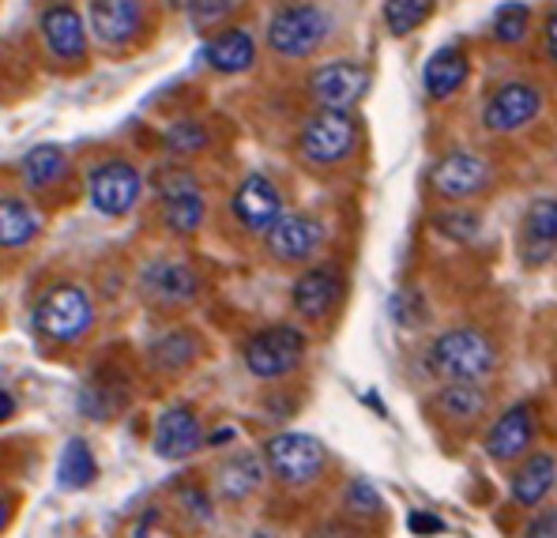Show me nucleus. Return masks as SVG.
I'll return each mask as SVG.
<instances>
[{
	"label": "nucleus",
	"mask_w": 557,
	"mask_h": 538,
	"mask_svg": "<svg viewBox=\"0 0 557 538\" xmlns=\"http://www.w3.org/2000/svg\"><path fill=\"white\" fill-rule=\"evenodd\" d=\"M425 370L448 385H479L497 370V347L479 328H448L425 350Z\"/></svg>",
	"instance_id": "nucleus-1"
},
{
	"label": "nucleus",
	"mask_w": 557,
	"mask_h": 538,
	"mask_svg": "<svg viewBox=\"0 0 557 538\" xmlns=\"http://www.w3.org/2000/svg\"><path fill=\"white\" fill-rule=\"evenodd\" d=\"M327 30H332V20L321 4H286L278 8L268 23V46L272 53L286 57V61H298V57H309L324 46Z\"/></svg>",
	"instance_id": "nucleus-2"
},
{
	"label": "nucleus",
	"mask_w": 557,
	"mask_h": 538,
	"mask_svg": "<svg viewBox=\"0 0 557 538\" xmlns=\"http://www.w3.org/2000/svg\"><path fill=\"white\" fill-rule=\"evenodd\" d=\"M301 358H306V336L294 324H275L245 342V370L260 380L286 377L298 370Z\"/></svg>",
	"instance_id": "nucleus-3"
},
{
	"label": "nucleus",
	"mask_w": 557,
	"mask_h": 538,
	"mask_svg": "<svg viewBox=\"0 0 557 538\" xmlns=\"http://www.w3.org/2000/svg\"><path fill=\"white\" fill-rule=\"evenodd\" d=\"M358 143V125L350 113H339V110H321L301 125L298 133V151L306 162L313 166H335L343 162Z\"/></svg>",
	"instance_id": "nucleus-4"
},
{
	"label": "nucleus",
	"mask_w": 557,
	"mask_h": 538,
	"mask_svg": "<svg viewBox=\"0 0 557 538\" xmlns=\"http://www.w3.org/2000/svg\"><path fill=\"white\" fill-rule=\"evenodd\" d=\"M35 324L46 339L72 342L95 324V305L79 287H53L42 293V301H38Z\"/></svg>",
	"instance_id": "nucleus-5"
},
{
	"label": "nucleus",
	"mask_w": 557,
	"mask_h": 538,
	"mask_svg": "<svg viewBox=\"0 0 557 538\" xmlns=\"http://www.w3.org/2000/svg\"><path fill=\"white\" fill-rule=\"evenodd\" d=\"M324 445L309 434H275L264 445L268 471L286 486H309L324 471Z\"/></svg>",
	"instance_id": "nucleus-6"
},
{
	"label": "nucleus",
	"mask_w": 557,
	"mask_h": 538,
	"mask_svg": "<svg viewBox=\"0 0 557 538\" xmlns=\"http://www.w3.org/2000/svg\"><path fill=\"white\" fill-rule=\"evenodd\" d=\"M139 192H144V177L125 159H110L87 174V196H91V208L98 215H110V218L128 215L136 208Z\"/></svg>",
	"instance_id": "nucleus-7"
},
{
	"label": "nucleus",
	"mask_w": 557,
	"mask_h": 538,
	"mask_svg": "<svg viewBox=\"0 0 557 538\" xmlns=\"http://www.w3.org/2000/svg\"><path fill=\"white\" fill-rule=\"evenodd\" d=\"M543 113V91L531 79H505L497 91H490L482 105V125L486 133H516L531 125Z\"/></svg>",
	"instance_id": "nucleus-8"
},
{
	"label": "nucleus",
	"mask_w": 557,
	"mask_h": 538,
	"mask_svg": "<svg viewBox=\"0 0 557 538\" xmlns=\"http://www.w3.org/2000/svg\"><path fill=\"white\" fill-rule=\"evenodd\" d=\"M159 196H162V223L170 234H196L208 215L200 185L193 182L188 170H162L159 174Z\"/></svg>",
	"instance_id": "nucleus-9"
},
{
	"label": "nucleus",
	"mask_w": 557,
	"mask_h": 538,
	"mask_svg": "<svg viewBox=\"0 0 557 538\" xmlns=\"http://www.w3.org/2000/svg\"><path fill=\"white\" fill-rule=\"evenodd\" d=\"M370 91V72L355 61H332L309 76V95L321 102V110H339L350 113L362 95Z\"/></svg>",
	"instance_id": "nucleus-10"
},
{
	"label": "nucleus",
	"mask_w": 557,
	"mask_h": 538,
	"mask_svg": "<svg viewBox=\"0 0 557 538\" xmlns=\"http://www.w3.org/2000/svg\"><path fill=\"white\" fill-rule=\"evenodd\" d=\"M490 177H494V170H490V162L482 159V154L448 151L445 159L433 166L430 185H433V192L445 196V200H471V196H479L486 189Z\"/></svg>",
	"instance_id": "nucleus-11"
},
{
	"label": "nucleus",
	"mask_w": 557,
	"mask_h": 538,
	"mask_svg": "<svg viewBox=\"0 0 557 538\" xmlns=\"http://www.w3.org/2000/svg\"><path fill=\"white\" fill-rule=\"evenodd\" d=\"M539 434V414L531 403H516L509 411L502 414V418L494 422V426L486 429V437H482V445H486V455L494 463H512L520 460L523 452L531 448V440Z\"/></svg>",
	"instance_id": "nucleus-12"
},
{
	"label": "nucleus",
	"mask_w": 557,
	"mask_h": 538,
	"mask_svg": "<svg viewBox=\"0 0 557 538\" xmlns=\"http://www.w3.org/2000/svg\"><path fill=\"white\" fill-rule=\"evenodd\" d=\"M231 208H234V218L249 234H268L278 223V215H283V196H278L272 177L249 174L242 185H237Z\"/></svg>",
	"instance_id": "nucleus-13"
},
{
	"label": "nucleus",
	"mask_w": 557,
	"mask_h": 538,
	"mask_svg": "<svg viewBox=\"0 0 557 538\" xmlns=\"http://www.w3.org/2000/svg\"><path fill=\"white\" fill-rule=\"evenodd\" d=\"M268 249H272L275 260L283 264H298V260H309L317 249L324 245V223H317L306 211H283L278 223L264 234Z\"/></svg>",
	"instance_id": "nucleus-14"
},
{
	"label": "nucleus",
	"mask_w": 557,
	"mask_h": 538,
	"mask_svg": "<svg viewBox=\"0 0 557 538\" xmlns=\"http://www.w3.org/2000/svg\"><path fill=\"white\" fill-rule=\"evenodd\" d=\"M520 260L528 267H539L557 252V196H539L528 203L520 218Z\"/></svg>",
	"instance_id": "nucleus-15"
},
{
	"label": "nucleus",
	"mask_w": 557,
	"mask_h": 538,
	"mask_svg": "<svg viewBox=\"0 0 557 538\" xmlns=\"http://www.w3.org/2000/svg\"><path fill=\"white\" fill-rule=\"evenodd\" d=\"M139 287H144V293L154 305L177 309V305H193L196 293H200V279H196V272L182 264V260H151L139 272Z\"/></svg>",
	"instance_id": "nucleus-16"
},
{
	"label": "nucleus",
	"mask_w": 557,
	"mask_h": 538,
	"mask_svg": "<svg viewBox=\"0 0 557 538\" xmlns=\"http://www.w3.org/2000/svg\"><path fill=\"white\" fill-rule=\"evenodd\" d=\"M343 298V272L335 264H317L294 279L290 301L306 321H324Z\"/></svg>",
	"instance_id": "nucleus-17"
},
{
	"label": "nucleus",
	"mask_w": 557,
	"mask_h": 538,
	"mask_svg": "<svg viewBox=\"0 0 557 538\" xmlns=\"http://www.w3.org/2000/svg\"><path fill=\"white\" fill-rule=\"evenodd\" d=\"M203 448V429L200 418H196L193 406H170V411L159 414L154 422V455L159 460H188L193 452Z\"/></svg>",
	"instance_id": "nucleus-18"
},
{
	"label": "nucleus",
	"mask_w": 557,
	"mask_h": 538,
	"mask_svg": "<svg viewBox=\"0 0 557 538\" xmlns=\"http://www.w3.org/2000/svg\"><path fill=\"white\" fill-rule=\"evenodd\" d=\"M42 38L61 61H79L87 53V27L72 4H49L42 12Z\"/></svg>",
	"instance_id": "nucleus-19"
},
{
	"label": "nucleus",
	"mask_w": 557,
	"mask_h": 538,
	"mask_svg": "<svg viewBox=\"0 0 557 538\" xmlns=\"http://www.w3.org/2000/svg\"><path fill=\"white\" fill-rule=\"evenodd\" d=\"M144 27V4L139 0H91V30L106 46L133 42Z\"/></svg>",
	"instance_id": "nucleus-20"
},
{
	"label": "nucleus",
	"mask_w": 557,
	"mask_h": 538,
	"mask_svg": "<svg viewBox=\"0 0 557 538\" xmlns=\"http://www.w3.org/2000/svg\"><path fill=\"white\" fill-rule=\"evenodd\" d=\"M467 76H471V61H467L463 49L460 46H441L437 53H430V61H425L422 87H425V95H430V98L448 102L453 95H460Z\"/></svg>",
	"instance_id": "nucleus-21"
},
{
	"label": "nucleus",
	"mask_w": 557,
	"mask_h": 538,
	"mask_svg": "<svg viewBox=\"0 0 557 538\" xmlns=\"http://www.w3.org/2000/svg\"><path fill=\"white\" fill-rule=\"evenodd\" d=\"M203 61L215 72H226V76H237V72H249L252 61H257V42H252L249 30L231 27L223 35H215L208 46H203Z\"/></svg>",
	"instance_id": "nucleus-22"
},
{
	"label": "nucleus",
	"mask_w": 557,
	"mask_h": 538,
	"mask_svg": "<svg viewBox=\"0 0 557 538\" xmlns=\"http://www.w3.org/2000/svg\"><path fill=\"white\" fill-rule=\"evenodd\" d=\"M42 234V215L20 196H0V249H23Z\"/></svg>",
	"instance_id": "nucleus-23"
},
{
	"label": "nucleus",
	"mask_w": 557,
	"mask_h": 538,
	"mask_svg": "<svg viewBox=\"0 0 557 538\" xmlns=\"http://www.w3.org/2000/svg\"><path fill=\"white\" fill-rule=\"evenodd\" d=\"M554 483H557V460L546 452H535V455H528V463L512 475L509 493H512L516 504L531 509V504H539L546 493H550Z\"/></svg>",
	"instance_id": "nucleus-24"
},
{
	"label": "nucleus",
	"mask_w": 557,
	"mask_h": 538,
	"mask_svg": "<svg viewBox=\"0 0 557 538\" xmlns=\"http://www.w3.org/2000/svg\"><path fill=\"white\" fill-rule=\"evenodd\" d=\"M260 483H264V463L252 452H237L219 467V493H223L226 501H242L252 489H260Z\"/></svg>",
	"instance_id": "nucleus-25"
},
{
	"label": "nucleus",
	"mask_w": 557,
	"mask_h": 538,
	"mask_svg": "<svg viewBox=\"0 0 557 538\" xmlns=\"http://www.w3.org/2000/svg\"><path fill=\"white\" fill-rule=\"evenodd\" d=\"M98 475V463H95V452L87 448V440L72 437L64 445L61 460H57V486L61 489H84L91 486Z\"/></svg>",
	"instance_id": "nucleus-26"
},
{
	"label": "nucleus",
	"mask_w": 557,
	"mask_h": 538,
	"mask_svg": "<svg viewBox=\"0 0 557 538\" xmlns=\"http://www.w3.org/2000/svg\"><path fill=\"white\" fill-rule=\"evenodd\" d=\"M64 170H69V159H64V151L57 143H38L23 154V182H27L30 189H49V185H57L64 177Z\"/></svg>",
	"instance_id": "nucleus-27"
},
{
	"label": "nucleus",
	"mask_w": 557,
	"mask_h": 538,
	"mask_svg": "<svg viewBox=\"0 0 557 538\" xmlns=\"http://www.w3.org/2000/svg\"><path fill=\"white\" fill-rule=\"evenodd\" d=\"M490 396L482 385H445L437 391V411L453 422H474L479 414H486Z\"/></svg>",
	"instance_id": "nucleus-28"
},
{
	"label": "nucleus",
	"mask_w": 557,
	"mask_h": 538,
	"mask_svg": "<svg viewBox=\"0 0 557 538\" xmlns=\"http://www.w3.org/2000/svg\"><path fill=\"white\" fill-rule=\"evenodd\" d=\"M437 0H384V27L388 35L407 38L433 15Z\"/></svg>",
	"instance_id": "nucleus-29"
},
{
	"label": "nucleus",
	"mask_w": 557,
	"mask_h": 538,
	"mask_svg": "<svg viewBox=\"0 0 557 538\" xmlns=\"http://www.w3.org/2000/svg\"><path fill=\"white\" fill-rule=\"evenodd\" d=\"M528 27H531V8L523 0H505L502 8L494 12V38L502 46H516L528 38Z\"/></svg>",
	"instance_id": "nucleus-30"
},
{
	"label": "nucleus",
	"mask_w": 557,
	"mask_h": 538,
	"mask_svg": "<svg viewBox=\"0 0 557 538\" xmlns=\"http://www.w3.org/2000/svg\"><path fill=\"white\" fill-rule=\"evenodd\" d=\"M433 230L445 234L448 241H474L482 234V215L474 208H448L433 215Z\"/></svg>",
	"instance_id": "nucleus-31"
},
{
	"label": "nucleus",
	"mask_w": 557,
	"mask_h": 538,
	"mask_svg": "<svg viewBox=\"0 0 557 538\" xmlns=\"http://www.w3.org/2000/svg\"><path fill=\"white\" fill-rule=\"evenodd\" d=\"M193 358H196V339L188 336V331H170V336L154 342V350H151V362L159 365V370H182Z\"/></svg>",
	"instance_id": "nucleus-32"
},
{
	"label": "nucleus",
	"mask_w": 557,
	"mask_h": 538,
	"mask_svg": "<svg viewBox=\"0 0 557 538\" xmlns=\"http://www.w3.org/2000/svg\"><path fill=\"white\" fill-rule=\"evenodd\" d=\"M162 143H166L174 154H200L203 147L211 143V136L200 121H174V125L162 133Z\"/></svg>",
	"instance_id": "nucleus-33"
},
{
	"label": "nucleus",
	"mask_w": 557,
	"mask_h": 538,
	"mask_svg": "<svg viewBox=\"0 0 557 538\" xmlns=\"http://www.w3.org/2000/svg\"><path fill=\"white\" fill-rule=\"evenodd\" d=\"M343 504H347V512H355V516H376L384 501H381V493H376L373 483L355 478V483L343 489Z\"/></svg>",
	"instance_id": "nucleus-34"
},
{
	"label": "nucleus",
	"mask_w": 557,
	"mask_h": 538,
	"mask_svg": "<svg viewBox=\"0 0 557 538\" xmlns=\"http://www.w3.org/2000/svg\"><path fill=\"white\" fill-rule=\"evenodd\" d=\"M392 321L399 324V328H418V324L425 321V301L418 290H399L396 298H392Z\"/></svg>",
	"instance_id": "nucleus-35"
},
{
	"label": "nucleus",
	"mask_w": 557,
	"mask_h": 538,
	"mask_svg": "<svg viewBox=\"0 0 557 538\" xmlns=\"http://www.w3.org/2000/svg\"><path fill=\"white\" fill-rule=\"evenodd\" d=\"M193 23L196 27H208V23H223L234 12V0H193Z\"/></svg>",
	"instance_id": "nucleus-36"
},
{
	"label": "nucleus",
	"mask_w": 557,
	"mask_h": 538,
	"mask_svg": "<svg viewBox=\"0 0 557 538\" xmlns=\"http://www.w3.org/2000/svg\"><path fill=\"white\" fill-rule=\"evenodd\" d=\"M523 538H557V512H539L528 524Z\"/></svg>",
	"instance_id": "nucleus-37"
},
{
	"label": "nucleus",
	"mask_w": 557,
	"mask_h": 538,
	"mask_svg": "<svg viewBox=\"0 0 557 538\" xmlns=\"http://www.w3.org/2000/svg\"><path fill=\"white\" fill-rule=\"evenodd\" d=\"M407 527H411L414 535H441L445 531V524H441L437 516H430V512H411V516H407Z\"/></svg>",
	"instance_id": "nucleus-38"
},
{
	"label": "nucleus",
	"mask_w": 557,
	"mask_h": 538,
	"mask_svg": "<svg viewBox=\"0 0 557 538\" xmlns=\"http://www.w3.org/2000/svg\"><path fill=\"white\" fill-rule=\"evenodd\" d=\"M543 49L550 57V64L557 68V4L546 12V23H543Z\"/></svg>",
	"instance_id": "nucleus-39"
},
{
	"label": "nucleus",
	"mask_w": 557,
	"mask_h": 538,
	"mask_svg": "<svg viewBox=\"0 0 557 538\" xmlns=\"http://www.w3.org/2000/svg\"><path fill=\"white\" fill-rule=\"evenodd\" d=\"M15 414V399H12V391H4L0 388V422H8Z\"/></svg>",
	"instance_id": "nucleus-40"
},
{
	"label": "nucleus",
	"mask_w": 557,
	"mask_h": 538,
	"mask_svg": "<svg viewBox=\"0 0 557 538\" xmlns=\"http://www.w3.org/2000/svg\"><path fill=\"white\" fill-rule=\"evenodd\" d=\"M4 524H8V504L0 501V531H4Z\"/></svg>",
	"instance_id": "nucleus-41"
},
{
	"label": "nucleus",
	"mask_w": 557,
	"mask_h": 538,
	"mask_svg": "<svg viewBox=\"0 0 557 538\" xmlns=\"http://www.w3.org/2000/svg\"><path fill=\"white\" fill-rule=\"evenodd\" d=\"M252 538H275L272 531H257V535H252Z\"/></svg>",
	"instance_id": "nucleus-42"
}]
</instances>
